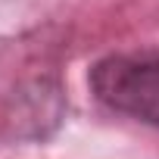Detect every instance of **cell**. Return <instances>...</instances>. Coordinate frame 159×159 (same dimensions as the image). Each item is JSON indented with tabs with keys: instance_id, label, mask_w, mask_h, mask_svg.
<instances>
[{
	"instance_id": "6da1fadb",
	"label": "cell",
	"mask_w": 159,
	"mask_h": 159,
	"mask_svg": "<svg viewBox=\"0 0 159 159\" xmlns=\"http://www.w3.org/2000/svg\"><path fill=\"white\" fill-rule=\"evenodd\" d=\"M88 84L97 103L159 128V53H112L91 66Z\"/></svg>"
}]
</instances>
